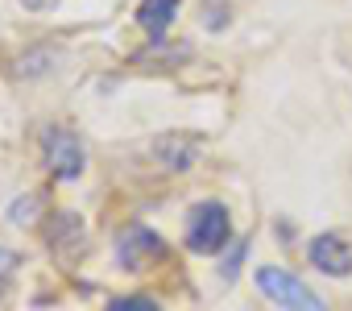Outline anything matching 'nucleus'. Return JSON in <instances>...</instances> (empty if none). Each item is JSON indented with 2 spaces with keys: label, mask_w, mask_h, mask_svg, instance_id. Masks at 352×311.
Segmentation results:
<instances>
[{
  "label": "nucleus",
  "mask_w": 352,
  "mask_h": 311,
  "mask_svg": "<svg viewBox=\"0 0 352 311\" xmlns=\"http://www.w3.org/2000/svg\"><path fill=\"white\" fill-rule=\"evenodd\" d=\"M9 216H13L17 224H21V220H30V216H34V200H25V204H13V212H9Z\"/></svg>",
  "instance_id": "obj_11"
},
{
  "label": "nucleus",
  "mask_w": 352,
  "mask_h": 311,
  "mask_svg": "<svg viewBox=\"0 0 352 311\" xmlns=\"http://www.w3.org/2000/svg\"><path fill=\"white\" fill-rule=\"evenodd\" d=\"M153 153L170 171H191V162L199 158V137H191V133H166L153 145Z\"/></svg>",
  "instance_id": "obj_7"
},
{
  "label": "nucleus",
  "mask_w": 352,
  "mask_h": 311,
  "mask_svg": "<svg viewBox=\"0 0 352 311\" xmlns=\"http://www.w3.org/2000/svg\"><path fill=\"white\" fill-rule=\"evenodd\" d=\"M13 270H17V253H13V249H0V290L9 286Z\"/></svg>",
  "instance_id": "obj_10"
},
{
  "label": "nucleus",
  "mask_w": 352,
  "mask_h": 311,
  "mask_svg": "<svg viewBox=\"0 0 352 311\" xmlns=\"http://www.w3.org/2000/svg\"><path fill=\"white\" fill-rule=\"evenodd\" d=\"M228 237H232V224H228L224 204L204 200V204L191 212V220H187V249H195V253H216V249L228 245Z\"/></svg>",
  "instance_id": "obj_2"
},
{
  "label": "nucleus",
  "mask_w": 352,
  "mask_h": 311,
  "mask_svg": "<svg viewBox=\"0 0 352 311\" xmlns=\"http://www.w3.org/2000/svg\"><path fill=\"white\" fill-rule=\"evenodd\" d=\"M42 153H46V167H50L58 179H79V175H83V141H79L71 129L50 125V129L42 133Z\"/></svg>",
  "instance_id": "obj_3"
},
{
  "label": "nucleus",
  "mask_w": 352,
  "mask_h": 311,
  "mask_svg": "<svg viewBox=\"0 0 352 311\" xmlns=\"http://www.w3.org/2000/svg\"><path fill=\"white\" fill-rule=\"evenodd\" d=\"M162 257H166V241H162L157 233L141 228V224H133V228H124V233L116 237V261H120L124 270H133V274L149 270V266L162 261Z\"/></svg>",
  "instance_id": "obj_4"
},
{
  "label": "nucleus",
  "mask_w": 352,
  "mask_h": 311,
  "mask_svg": "<svg viewBox=\"0 0 352 311\" xmlns=\"http://www.w3.org/2000/svg\"><path fill=\"white\" fill-rule=\"evenodd\" d=\"M257 286H261L265 299H274L278 307H290V311H323V299H319L302 278H294L290 270L261 266V270H257Z\"/></svg>",
  "instance_id": "obj_1"
},
{
  "label": "nucleus",
  "mask_w": 352,
  "mask_h": 311,
  "mask_svg": "<svg viewBox=\"0 0 352 311\" xmlns=\"http://www.w3.org/2000/svg\"><path fill=\"white\" fill-rule=\"evenodd\" d=\"M174 13H179V0H141L137 21H141V30H145V34L166 38V30H170Z\"/></svg>",
  "instance_id": "obj_8"
},
{
  "label": "nucleus",
  "mask_w": 352,
  "mask_h": 311,
  "mask_svg": "<svg viewBox=\"0 0 352 311\" xmlns=\"http://www.w3.org/2000/svg\"><path fill=\"white\" fill-rule=\"evenodd\" d=\"M21 5L30 9V13H46V9H54L58 0H21Z\"/></svg>",
  "instance_id": "obj_12"
},
{
  "label": "nucleus",
  "mask_w": 352,
  "mask_h": 311,
  "mask_svg": "<svg viewBox=\"0 0 352 311\" xmlns=\"http://www.w3.org/2000/svg\"><path fill=\"white\" fill-rule=\"evenodd\" d=\"M307 253H311V266L323 270V274H331V278H348V274H352V241L340 237V233L315 237Z\"/></svg>",
  "instance_id": "obj_5"
},
{
  "label": "nucleus",
  "mask_w": 352,
  "mask_h": 311,
  "mask_svg": "<svg viewBox=\"0 0 352 311\" xmlns=\"http://www.w3.org/2000/svg\"><path fill=\"white\" fill-rule=\"evenodd\" d=\"M50 249L63 257V261H75L83 249H87V237H83V220L75 216V212H58L54 220H50Z\"/></svg>",
  "instance_id": "obj_6"
},
{
  "label": "nucleus",
  "mask_w": 352,
  "mask_h": 311,
  "mask_svg": "<svg viewBox=\"0 0 352 311\" xmlns=\"http://www.w3.org/2000/svg\"><path fill=\"white\" fill-rule=\"evenodd\" d=\"M108 311H157V303L149 294H124V299H112Z\"/></svg>",
  "instance_id": "obj_9"
}]
</instances>
